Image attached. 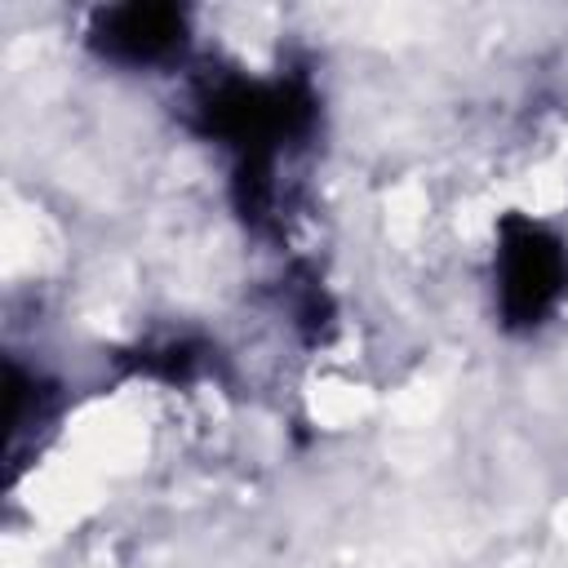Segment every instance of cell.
Wrapping results in <instances>:
<instances>
[{"instance_id": "cell-1", "label": "cell", "mask_w": 568, "mask_h": 568, "mask_svg": "<svg viewBox=\"0 0 568 568\" xmlns=\"http://www.w3.org/2000/svg\"><path fill=\"white\" fill-rule=\"evenodd\" d=\"M559 288H564L559 244L537 226H519L506 240V253H501V302H506V311L515 320H537L559 297Z\"/></svg>"}, {"instance_id": "cell-2", "label": "cell", "mask_w": 568, "mask_h": 568, "mask_svg": "<svg viewBox=\"0 0 568 568\" xmlns=\"http://www.w3.org/2000/svg\"><path fill=\"white\" fill-rule=\"evenodd\" d=\"M182 40V13L160 4H129L98 18V44L120 62H155Z\"/></svg>"}]
</instances>
